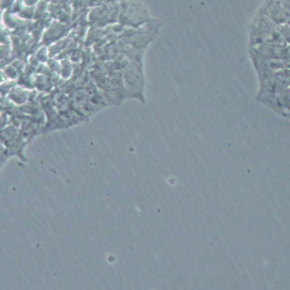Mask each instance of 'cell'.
I'll list each match as a JSON object with an SVG mask.
<instances>
[{
    "instance_id": "obj_5",
    "label": "cell",
    "mask_w": 290,
    "mask_h": 290,
    "mask_svg": "<svg viewBox=\"0 0 290 290\" xmlns=\"http://www.w3.org/2000/svg\"><path fill=\"white\" fill-rule=\"evenodd\" d=\"M8 99L18 106H24L25 103L28 102L30 97H28V91L22 89L21 86L13 88L12 91L8 93Z\"/></svg>"
},
{
    "instance_id": "obj_1",
    "label": "cell",
    "mask_w": 290,
    "mask_h": 290,
    "mask_svg": "<svg viewBox=\"0 0 290 290\" xmlns=\"http://www.w3.org/2000/svg\"><path fill=\"white\" fill-rule=\"evenodd\" d=\"M119 23L125 27H141L152 21L146 8H144L139 0H121Z\"/></svg>"
},
{
    "instance_id": "obj_8",
    "label": "cell",
    "mask_w": 290,
    "mask_h": 290,
    "mask_svg": "<svg viewBox=\"0 0 290 290\" xmlns=\"http://www.w3.org/2000/svg\"><path fill=\"white\" fill-rule=\"evenodd\" d=\"M35 58L40 61V64H47L50 59V53H49V47L43 46L41 48L38 49V51L35 52Z\"/></svg>"
},
{
    "instance_id": "obj_7",
    "label": "cell",
    "mask_w": 290,
    "mask_h": 290,
    "mask_svg": "<svg viewBox=\"0 0 290 290\" xmlns=\"http://www.w3.org/2000/svg\"><path fill=\"white\" fill-rule=\"evenodd\" d=\"M2 72H3V74H5L6 78L9 79V81H12V82L17 81L21 76L20 72H18L16 68L13 66V64H9V65H7V66L3 67Z\"/></svg>"
},
{
    "instance_id": "obj_9",
    "label": "cell",
    "mask_w": 290,
    "mask_h": 290,
    "mask_svg": "<svg viewBox=\"0 0 290 290\" xmlns=\"http://www.w3.org/2000/svg\"><path fill=\"white\" fill-rule=\"evenodd\" d=\"M18 16L21 17V20H34L35 6H24Z\"/></svg>"
},
{
    "instance_id": "obj_4",
    "label": "cell",
    "mask_w": 290,
    "mask_h": 290,
    "mask_svg": "<svg viewBox=\"0 0 290 290\" xmlns=\"http://www.w3.org/2000/svg\"><path fill=\"white\" fill-rule=\"evenodd\" d=\"M33 86L39 92L48 93L51 92L53 88L52 78L50 76L43 75V74H33Z\"/></svg>"
},
{
    "instance_id": "obj_2",
    "label": "cell",
    "mask_w": 290,
    "mask_h": 290,
    "mask_svg": "<svg viewBox=\"0 0 290 290\" xmlns=\"http://www.w3.org/2000/svg\"><path fill=\"white\" fill-rule=\"evenodd\" d=\"M260 12L279 27L290 23V5L280 0H266Z\"/></svg>"
},
{
    "instance_id": "obj_3",
    "label": "cell",
    "mask_w": 290,
    "mask_h": 290,
    "mask_svg": "<svg viewBox=\"0 0 290 290\" xmlns=\"http://www.w3.org/2000/svg\"><path fill=\"white\" fill-rule=\"evenodd\" d=\"M70 31L71 28L68 26V24L61 23V22L57 20H52L49 26L43 32L41 39L42 45L47 47L51 46L53 43L60 41V40L70 35Z\"/></svg>"
},
{
    "instance_id": "obj_6",
    "label": "cell",
    "mask_w": 290,
    "mask_h": 290,
    "mask_svg": "<svg viewBox=\"0 0 290 290\" xmlns=\"http://www.w3.org/2000/svg\"><path fill=\"white\" fill-rule=\"evenodd\" d=\"M74 74V64L68 59V58H64L60 60L59 64V72H58V76H60L63 79L71 78V76Z\"/></svg>"
},
{
    "instance_id": "obj_10",
    "label": "cell",
    "mask_w": 290,
    "mask_h": 290,
    "mask_svg": "<svg viewBox=\"0 0 290 290\" xmlns=\"http://www.w3.org/2000/svg\"><path fill=\"white\" fill-rule=\"evenodd\" d=\"M15 0H0V9L3 10H10Z\"/></svg>"
},
{
    "instance_id": "obj_11",
    "label": "cell",
    "mask_w": 290,
    "mask_h": 290,
    "mask_svg": "<svg viewBox=\"0 0 290 290\" xmlns=\"http://www.w3.org/2000/svg\"><path fill=\"white\" fill-rule=\"evenodd\" d=\"M40 0H23L25 6H35Z\"/></svg>"
}]
</instances>
